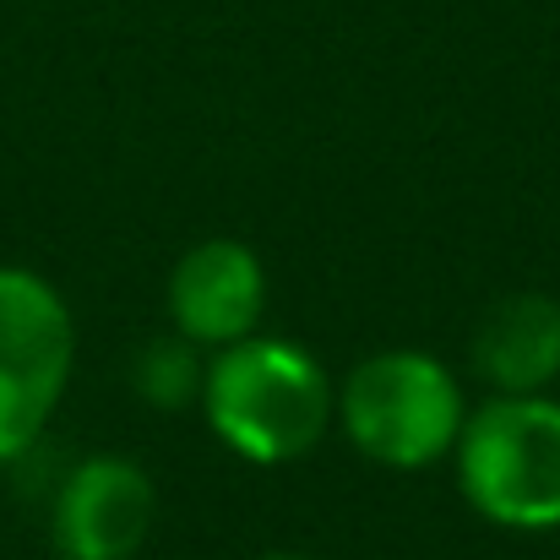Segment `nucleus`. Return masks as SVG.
Segmentation results:
<instances>
[{
	"label": "nucleus",
	"mask_w": 560,
	"mask_h": 560,
	"mask_svg": "<svg viewBox=\"0 0 560 560\" xmlns=\"http://www.w3.org/2000/svg\"><path fill=\"white\" fill-rule=\"evenodd\" d=\"M77 365V327L55 283L27 267H0V463L22 457Z\"/></svg>",
	"instance_id": "nucleus-4"
},
{
	"label": "nucleus",
	"mask_w": 560,
	"mask_h": 560,
	"mask_svg": "<svg viewBox=\"0 0 560 560\" xmlns=\"http://www.w3.org/2000/svg\"><path fill=\"white\" fill-rule=\"evenodd\" d=\"M457 485L468 506L512 534L560 528V397H490L463 419Z\"/></svg>",
	"instance_id": "nucleus-2"
},
{
	"label": "nucleus",
	"mask_w": 560,
	"mask_h": 560,
	"mask_svg": "<svg viewBox=\"0 0 560 560\" xmlns=\"http://www.w3.org/2000/svg\"><path fill=\"white\" fill-rule=\"evenodd\" d=\"M250 560H311V556H294V550H267V556H250Z\"/></svg>",
	"instance_id": "nucleus-9"
},
{
	"label": "nucleus",
	"mask_w": 560,
	"mask_h": 560,
	"mask_svg": "<svg viewBox=\"0 0 560 560\" xmlns=\"http://www.w3.org/2000/svg\"><path fill=\"white\" fill-rule=\"evenodd\" d=\"M201 408L212 435L229 452L272 468L305 457L327 435L338 413V392L300 343L250 332L207 360Z\"/></svg>",
	"instance_id": "nucleus-1"
},
{
	"label": "nucleus",
	"mask_w": 560,
	"mask_h": 560,
	"mask_svg": "<svg viewBox=\"0 0 560 560\" xmlns=\"http://www.w3.org/2000/svg\"><path fill=\"white\" fill-rule=\"evenodd\" d=\"M474 371L495 397L550 392L560 375V300L556 294H506L474 332Z\"/></svg>",
	"instance_id": "nucleus-7"
},
{
	"label": "nucleus",
	"mask_w": 560,
	"mask_h": 560,
	"mask_svg": "<svg viewBox=\"0 0 560 560\" xmlns=\"http://www.w3.org/2000/svg\"><path fill=\"white\" fill-rule=\"evenodd\" d=\"M159 523V485L148 479L142 463L120 452L82 457L49 512V534L60 560H137Z\"/></svg>",
	"instance_id": "nucleus-5"
},
{
	"label": "nucleus",
	"mask_w": 560,
	"mask_h": 560,
	"mask_svg": "<svg viewBox=\"0 0 560 560\" xmlns=\"http://www.w3.org/2000/svg\"><path fill=\"white\" fill-rule=\"evenodd\" d=\"M207 349H196L180 332H159L137 349L131 360V386L148 408H186L201 397V381H207Z\"/></svg>",
	"instance_id": "nucleus-8"
},
{
	"label": "nucleus",
	"mask_w": 560,
	"mask_h": 560,
	"mask_svg": "<svg viewBox=\"0 0 560 560\" xmlns=\"http://www.w3.org/2000/svg\"><path fill=\"white\" fill-rule=\"evenodd\" d=\"M468 402L457 375L424 349H381L338 386V424L381 468L441 463L463 435Z\"/></svg>",
	"instance_id": "nucleus-3"
},
{
	"label": "nucleus",
	"mask_w": 560,
	"mask_h": 560,
	"mask_svg": "<svg viewBox=\"0 0 560 560\" xmlns=\"http://www.w3.org/2000/svg\"><path fill=\"white\" fill-rule=\"evenodd\" d=\"M170 322L196 349L218 354L261 327L267 311V272L250 245L240 240H201L170 272Z\"/></svg>",
	"instance_id": "nucleus-6"
}]
</instances>
